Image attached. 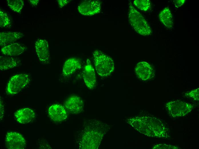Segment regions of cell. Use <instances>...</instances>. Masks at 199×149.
<instances>
[{
  "instance_id": "obj_1",
  "label": "cell",
  "mask_w": 199,
  "mask_h": 149,
  "mask_svg": "<svg viewBox=\"0 0 199 149\" xmlns=\"http://www.w3.org/2000/svg\"><path fill=\"white\" fill-rule=\"evenodd\" d=\"M110 128L109 125L97 120L85 122L77 136V142L80 149H97L105 134Z\"/></svg>"
},
{
  "instance_id": "obj_2",
  "label": "cell",
  "mask_w": 199,
  "mask_h": 149,
  "mask_svg": "<svg viewBox=\"0 0 199 149\" xmlns=\"http://www.w3.org/2000/svg\"><path fill=\"white\" fill-rule=\"evenodd\" d=\"M126 122L141 134L147 136L165 139L170 137L168 128L156 117L146 115L134 117L127 119Z\"/></svg>"
},
{
  "instance_id": "obj_3",
  "label": "cell",
  "mask_w": 199,
  "mask_h": 149,
  "mask_svg": "<svg viewBox=\"0 0 199 149\" xmlns=\"http://www.w3.org/2000/svg\"><path fill=\"white\" fill-rule=\"evenodd\" d=\"M128 15L129 22L137 33L143 36L151 34L152 31L149 24L130 1L129 3Z\"/></svg>"
},
{
  "instance_id": "obj_4",
  "label": "cell",
  "mask_w": 199,
  "mask_h": 149,
  "mask_svg": "<svg viewBox=\"0 0 199 149\" xmlns=\"http://www.w3.org/2000/svg\"><path fill=\"white\" fill-rule=\"evenodd\" d=\"M95 67L100 76H109L114 71L113 60L110 56L100 50H96L93 53Z\"/></svg>"
},
{
  "instance_id": "obj_5",
  "label": "cell",
  "mask_w": 199,
  "mask_h": 149,
  "mask_svg": "<svg viewBox=\"0 0 199 149\" xmlns=\"http://www.w3.org/2000/svg\"><path fill=\"white\" fill-rule=\"evenodd\" d=\"M166 107L170 116L176 118L186 115L192 110L193 106L190 103L179 100L169 101Z\"/></svg>"
},
{
  "instance_id": "obj_6",
  "label": "cell",
  "mask_w": 199,
  "mask_h": 149,
  "mask_svg": "<svg viewBox=\"0 0 199 149\" xmlns=\"http://www.w3.org/2000/svg\"><path fill=\"white\" fill-rule=\"evenodd\" d=\"M30 81L29 76L27 74H16L13 76L8 83L7 93L13 95L19 93L29 84Z\"/></svg>"
},
{
  "instance_id": "obj_7",
  "label": "cell",
  "mask_w": 199,
  "mask_h": 149,
  "mask_svg": "<svg viewBox=\"0 0 199 149\" xmlns=\"http://www.w3.org/2000/svg\"><path fill=\"white\" fill-rule=\"evenodd\" d=\"M5 145L9 149H23L26 147V141L19 133L11 132L7 134Z\"/></svg>"
},
{
  "instance_id": "obj_8",
  "label": "cell",
  "mask_w": 199,
  "mask_h": 149,
  "mask_svg": "<svg viewBox=\"0 0 199 149\" xmlns=\"http://www.w3.org/2000/svg\"><path fill=\"white\" fill-rule=\"evenodd\" d=\"M101 2L98 0H85L79 5L78 10L81 14L85 15H93L100 12Z\"/></svg>"
},
{
  "instance_id": "obj_9",
  "label": "cell",
  "mask_w": 199,
  "mask_h": 149,
  "mask_svg": "<svg viewBox=\"0 0 199 149\" xmlns=\"http://www.w3.org/2000/svg\"><path fill=\"white\" fill-rule=\"evenodd\" d=\"M35 47L40 61L43 64L49 63L50 57L47 41L45 39H38L35 42Z\"/></svg>"
},
{
  "instance_id": "obj_10",
  "label": "cell",
  "mask_w": 199,
  "mask_h": 149,
  "mask_svg": "<svg viewBox=\"0 0 199 149\" xmlns=\"http://www.w3.org/2000/svg\"><path fill=\"white\" fill-rule=\"evenodd\" d=\"M64 105L66 110L70 113L79 114L83 110V101L77 96L73 95L69 97L65 101Z\"/></svg>"
},
{
  "instance_id": "obj_11",
  "label": "cell",
  "mask_w": 199,
  "mask_h": 149,
  "mask_svg": "<svg viewBox=\"0 0 199 149\" xmlns=\"http://www.w3.org/2000/svg\"><path fill=\"white\" fill-rule=\"evenodd\" d=\"M83 78L87 87L90 89H93L96 83L95 71L90 60L87 59L84 68Z\"/></svg>"
},
{
  "instance_id": "obj_12",
  "label": "cell",
  "mask_w": 199,
  "mask_h": 149,
  "mask_svg": "<svg viewBox=\"0 0 199 149\" xmlns=\"http://www.w3.org/2000/svg\"><path fill=\"white\" fill-rule=\"evenodd\" d=\"M135 72L138 77L143 81L149 80L154 75L152 66L145 61L140 62L137 64Z\"/></svg>"
},
{
  "instance_id": "obj_13",
  "label": "cell",
  "mask_w": 199,
  "mask_h": 149,
  "mask_svg": "<svg viewBox=\"0 0 199 149\" xmlns=\"http://www.w3.org/2000/svg\"><path fill=\"white\" fill-rule=\"evenodd\" d=\"M48 113L51 119L55 122H59L65 119L67 114L64 107L58 104L51 105L49 108Z\"/></svg>"
},
{
  "instance_id": "obj_14",
  "label": "cell",
  "mask_w": 199,
  "mask_h": 149,
  "mask_svg": "<svg viewBox=\"0 0 199 149\" xmlns=\"http://www.w3.org/2000/svg\"><path fill=\"white\" fill-rule=\"evenodd\" d=\"M26 49V47L21 44L13 43L3 46L1 50L5 55L13 57L21 54Z\"/></svg>"
},
{
  "instance_id": "obj_15",
  "label": "cell",
  "mask_w": 199,
  "mask_h": 149,
  "mask_svg": "<svg viewBox=\"0 0 199 149\" xmlns=\"http://www.w3.org/2000/svg\"><path fill=\"white\" fill-rule=\"evenodd\" d=\"M81 67V63L77 58H71L64 63L62 69V74L65 77H67Z\"/></svg>"
},
{
  "instance_id": "obj_16",
  "label": "cell",
  "mask_w": 199,
  "mask_h": 149,
  "mask_svg": "<svg viewBox=\"0 0 199 149\" xmlns=\"http://www.w3.org/2000/svg\"><path fill=\"white\" fill-rule=\"evenodd\" d=\"M17 121L21 124L28 123L35 117L34 111L29 108H24L17 110L14 114Z\"/></svg>"
},
{
  "instance_id": "obj_17",
  "label": "cell",
  "mask_w": 199,
  "mask_h": 149,
  "mask_svg": "<svg viewBox=\"0 0 199 149\" xmlns=\"http://www.w3.org/2000/svg\"><path fill=\"white\" fill-rule=\"evenodd\" d=\"M24 36L22 32H4L0 33V45L3 46L13 43Z\"/></svg>"
},
{
  "instance_id": "obj_18",
  "label": "cell",
  "mask_w": 199,
  "mask_h": 149,
  "mask_svg": "<svg viewBox=\"0 0 199 149\" xmlns=\"http://www.w3.org/2000/svg\"><path fill=\"white\" fill-rule=\"evenodd\" d=\"M21 61L18 58L9 56H0V69L4 70L19 66Z\"/></svg>"
},
{
  "instance_id": "obj_19",
  "label": "cell",
  "mask_w": 199,
  "mask_h": 149,
  "mask_svg": "<svg viewBox=\"0 0 199 149\" xmlns=\"http://www.w3.org/2000/svg\"><path fill=\"white\" fill-rule=\"evenodd\" d=\"M159 18L160 21L167 28L171 29L173 28L174 23L172 15L168 7H166L160 13Z\"/></svg>"
},
{
  "instance_id": "obj_20",
  "label": "cell",
  "mask_w": 199,
  "mask_h": 149,
  "mask_svg": "<svg viewBox=\"0 0 199 149\" xmlns=\"http://www.w3.org/2000/svg\"><path fill=\"white\" fill-rule=\"evenodd\" d=\"M7 3L10 9L18 13L21 12L24 5L23 0H7Z\"/></svg>"
},
{
  "instance_id": "obj_21",
  "label": "cell",
  "mask_w": 199,
  "mask_h": 149,
  "mask_svg": "<svg viewBox=\"0 0 199 149\" xmlns=\"http://www.w3.org/2000/svg\"><path fill=\"white\" fill-rule=\"evenodd\" d=\"M133 3L139 9L144 11H148L151 6V1L149 0H135Z\"/></svg>"
},
{
  "instance_id": "obj_22",
  "label": "cell",
  "mask_w": 199,
  "mask_h": 149,
  "mask_svg": "<svg viewBox=\"0 0 199 149\" xmlns=\"http://www.w3.org/2000/svg\"><path fill=\"white\" fill-rule=\"evenodd\" d=\"M11 24L10 19L8 15L5 12L0 10V26L1 28H7Z\"/></svg>"
},
{
  "instance_id": "obj_23",
  "label": "cell",
  "mask_w": 199,
  "mask_h": 149,
  "mask_svg": "<svg viewBox=\"0 0 199 149\" xmlns=\"http://www.w3.org/2000/svg\"><path fill=\"white\" fill-rule=\"evenodd\" d=\"M199 88L192 90L185 94V96L191 98L195 101H199Z\"/></svg>"
},
{
  "instance_id": "obj_24",
  "label": "cell",
  "mask_w": 199,
  "mask_h": 149,
  "mask_svg": "<svg viewBox=\"0 0 199 149\" xmlns=\"http://www.w3.org/2000/svg\"><path fill=\"white\" fill-rule=\"evenodd\" d=\"M152 149H178L179 147L170 145L165 144H160L155 145L152 148Z\"/></svg>"
},
{
  "instance_id": "obj_25",
  "label": "cell",
  "mask_w": 199,
  "mask_h": 149,
  "mask_svg": "<svg viewBox=\"0 0 199 149\" xmlns=\"http://www.w3.org/2000/svg\"><path fill=\"white\" fill-rule=\"evenodd\" d=\"M185 0H175L173 2L176 7H181L184 3Z\"/></svg>"
},
{
  "instance_id": "obj_26",
  "label": "cell",
  "mask_w": 199,
  "mask_h": 149,
  "mask_svg": "<svg viewBox=\"0 0 199 149\" xmlns=\"http://www.w3.org/2000/svg\"><path fill=\"white\" fill-rule=\"evenodd\" d=\"M57 2L59 5V7L60 8H62L65 5H66L68 3L70 0H57Z\"/></svg>"
},
{
  "instance_id": "obj_27",
  "label": "cell",
  "mask_w": 199,
  "mask_h": 149,
  "mask_svg": "<svg viewBox=\"0 0 199 149\" xmlns=\"http://www.w3.org/2000/svg\"><path fill=\"white\" fill-rule=\"evenodd\" d=\"M4 114V108L2 101L0 99V118L1 120L3 118Z\"/></svg>"
},
{
  "instance_id": "obj_28",
  "label": "cell",
  "mask_w": 199,
  "mask_h": 149,
  "mask_svg": "<svg viewBox=\"0 0 199 149\" xmlns=\"http://www.w3.org/2000/svg\"><path fill=\"white\" fill-rule=\"evenodd\" d=\"M29 1L31 5L34 6L37 5L39 2V0H30Z\"/></svg>"
}]
</instances>
